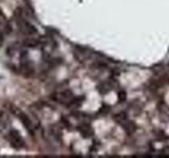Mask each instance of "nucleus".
I'll return each mask as SVG.
<instances>
[{
  "label": "nucleus",
  "mask_w": 169,
  "mask_h": 158,
  "mask_svg": "<svg viewBox=\"0 0 169 158\" xmlns=\"http://www.w3.org/2000/svg\"><path fill=\"white\" fill-rule=\"evenodd\" d=\"M77 131L83 135L85 138H88V137L92 136L93 135V131L91 129V127L87 123H81L77 127Z\"/></svg>",
  "instance_id": "obj_6"
},
{
  "label": "nucleus",
  "mask_w": 169,
  "mask_h": 158,
  "mask_svg": "<svg viewBox=\"0 0 169 158\" xmlns=\"http://www.w3.org/2000/svg\"><path fill=\"white\" fill-rule=\"evenodd\" d=\"M3 35H5V33L0 32V46H1V44L3 43V40H5V37H3Z\"/></svg>",
  "instance_id": "obj_11"
},
{
  "label": "nucleus",
  "mask_w": 169,
  "mask_h": 158,
  "mask_svg": "<svg viewBox=\"0 0 169 158\" xmlns=\"http://www.w3.org/2000/svg\"><path fill=\"white\" fill-rule=\"evenodd\" d=\"M2 30H3V33L7 34V35H9V34L12 33V31H13V29H12V24L10 23L9 21L5 22V24L2 26Z\"/></svg>",
  "instance_id": "obj_9"
},
{
  "label": "nucleus",
  "mask_w": 169,
  "mask_h": 158,
  "mask_svg": "<svg viewBox=\"0 0 169 158\" xmlns=\"http://www.w3.org/2000/svg\"><path fill=\"white\" fill-rule=\"evenodd\" d=\"M60 123H62V124L64 125L65 127H67L68 130H70L71 123H70V121L68 120V118H67V117H65V116L60 117Z\"/></svg>",
  "instance_id": "obj_10"
},
{
  "label": "nucleus",
  "mask_w": 169,
  "mask_h": 158,
  "mask_svg": "<svg viewBox=\"0 0 169 158\" xmlns=\"http://www.w3.org/2000/svg\"><path fill=\"white\" fill-rule=\"evenodd\" d=\"M2 115H3V114H2V112H1V111H0V118H1V117H2Z\"/></svg>",
  "instance_id": "obj_12"
},
{
  "label": "nucleus",
  "mask_w": 169,
  "mask_h": 158,
  "mask_svg": "<svg viewBox=\"0 0 169 158\" xmlns=\"http://www.w3.org/2000/svg\"><path fill=\"white\" fill-rule=\"evenodd\" d=\"M74 97V94L71 90H64L62 92H57V93H52L50 95V98L53 101L58 103H62V104H68V102L71 99Z\"/></svg>",
  "instance_id": "obj_1"
},
{
  "label": "nucleus",
  "mask_w": 169,
  "mask_h": 158,
  "mask_svg": "<svg viewBox=\"0 0 169 158\" xmlns=\"http://www.w3.org/2000/svg\"><path fill=\"white\" fill-rule=\"evenodd\" d=\"M20 73H21L23 76L26 77H31L34 75V69H33V66H32L31 62L26 61V60H24V61H22L21 63H20Z\"/></svg>",
  "instance_id": "obj_5"
},
{
  "label": "nucleus",
  "mask_w": 169,
  "mask_h": 158,
  "mask_svg": "<svg viewBox=\"0 0 169 158\" xmlns=\"http://www.w3.org/2000/svg\"><path fill=\"white\" fill-rule=\"evenodd\" d=\"M38 44H40V40L36 39V38H26L22 41V45L24 48H34L36 46H38Z\"/></svg>",
  "instance_id": "obj_7"
},
{
  "label": "nucleus",
  "mask_w": 169,
  "mask_h": 158,
  "mask_svg": "<svg viewBox=\"0 0 169 158\" xmlns=\"http://www.w3.org/2000/svg\"><path fill=\"white\" fill-rule=\"evenodd\" d=\"M17 22H18V25H19L20 31H21L24 35L32 36V35L37 34V30H36L35 26L32 25V24L26 21V19H18Z\"/></svg>",
  "instance_id": "obj_4"
},
{
  "label": "nucleus",
  "mask_w": 169,
  "mask_h": 158,
  "mask_svg": "<svg viewBox=\"0 0 169 158\" xmlns=\"http://www.w3.org/2000/svg\"><path fill=\"white\" fill-rule=\"evenodd\" d=\"M7 139L10 142V145L16 150L21 149V148H23L24 145H26V142H24L21 135H20L16 130H12V131L10 132L9 134L7 135Z\"/></svg>",
  "instance_id": "obj_2"
},
{
  "label": "nucleus",
  "mask_w": 169,
  "mask_h": 158,
  "mask_svg": "<svg viewBox=\"0 0 169 158\" xmlns=\"http://www.w3.org/2000/svg\"><path fill=\"white\" fill-rule=\"evenodd\" d=\"M17 117L19 118V120L21 121L22 125L26 127V131L29 132V134L31 135V136H34L35 131H36V127H35V124L33 123V121H32L29 117L26 116L24 113H22L21 111H20L19 114L17 115Z\"/></svg>",
  "instance_id": "obj_3"
},
{
  "label": "nucleus",
  "mask_w": 169,
  "mask_h": 158,
  "mask_svg": "<svg viewBox=\"0 0 169 158\" xmlns=\"http://www.w3.org/2000/svg\"><path fill=\"white\" fill-rule=\"evenodd\" d=\"M50 131H51V134H52L53 136H54L56 139H60V137L62 136V132H60L59 130L57 129V127H51Z\"/></svg>",
  "instance_id": "obj_8"
}]
</instances>
